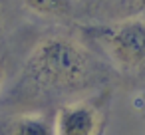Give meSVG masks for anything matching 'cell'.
<instances>
[{
    "mask_svg": "<svg viewBox=\"0 0 145 135\" xmlns=\"http://www.w3.org/2000/svg\"><path fill=\"white\" fill-rule=\"evenodd\" d=\"M84 42L111 68L117 80L145 83V16L76 24Z\"/></svg>",
    "mask_w": 145,
    "mask_h": 135,
    "instance_id": "7a4b0ae2",
    "label": "cell"
},
{
    "mask_svg": "<svg viewBox=\"0 0 145 135\" xmlns=\"http://www.w3.org/2000/svg\"><path fill=\"white\" fill-rule=\"evenodd\" d=\"M42 28H46V26L26 18L12 34H8L6 38L0 40V99H2L4 91L8 87V82H10L24 50L38 36V32Z\"/></svg>",
    "mask_w": 145,
    "mask_h": 135,
    "instance_id": "277c9868",
    "label": "cell"
},
{
    "mask_svg": "<svg viewBox=\"0 0 145 135\" xmlns=\"http://www.w3.org/2000/svg\"><path fill=\"white\" fill-rule=\"evenodd\" d=\"M56 111H8L0 113V135H56Z\"/></svg>",
    "mask_w": 145,
    "mask_h": 135,
    "instance_id": "8992f818",
    "label": "cell"
},
{
    "mask_svg": "<svg viewBox=\"0 0 145 135\" xmlns=\"http://www.w3.org/2000/svg\"><path fill=\"white\" fill-rule=\"evenodd\" d=\"M115 82L111 68L84 42L76 26H46L24 50L0 99V113L56 111L62 103L113 87Z\"/></svg>",
    "mask_w": 145,
    "mask_h": 135,
    "instance_id": "6da1fadb",
    "label": "cell"
},
{
    "mask_svg": "<svg viewBox=\"0 0 145 135\" xmlns=\"http://www.w3.org/2000/svg\"><path fill=\"white\" fill-rule=\"evenodd\" d=\"M113 87H103L62 103L56 113V135H105L111 117Z\"/></svg>",
    "mask_w": 145,
    "mask_h": 135,
    "instance_id": "3957f363",
    "label": "cell"
},
{
    "mask_svg": "<svg viewBox=\"0 0 145 135\" xmlns=\"http://www.w3.org/2000/svg\"><path fill=\"white\" fill-rule=\"evenodd\" d=\"M26 18L44 26H76L82 22L78 0H18Z\"/></svg>",
    "mask_w": 145,
    "mask_h": 135,
    "instance_id": "5b68a950",
    "label": "cell"
},
{
    "mask_svg": "<svg viewBox=\"0 0 145 135\" xmlns=\"http://www.w3.org/2000/svg\"><path fill=\"white\" fill-rule=\"evenodd\" d=\"M14 12H22L18 6V0H0V40L12 34L22 22H12Z\"/></svg>",
    "mask_w": 145,
    "mask_h": 135,
    "instance_id": "52a82bcc",
    "label": "cell"
}]
</instances>
